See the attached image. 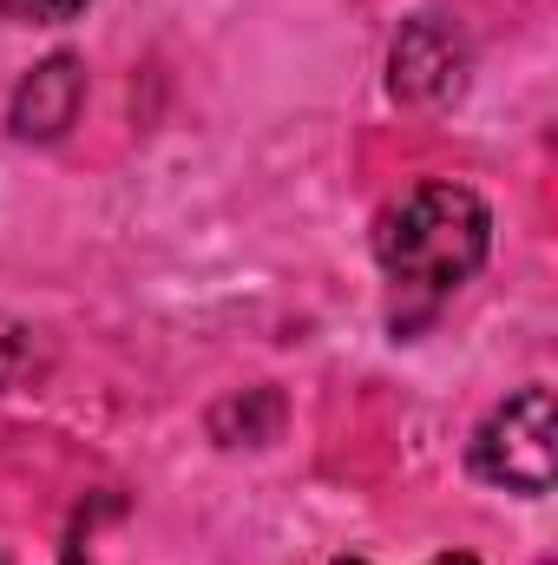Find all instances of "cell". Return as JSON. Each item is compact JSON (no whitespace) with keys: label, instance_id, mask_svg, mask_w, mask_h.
<instances>
[{"label":"cell","instance_id":"obj_1","mask_svg":"<svg viewBox=\"0 0 558 565\" xmlns=\"http://www.w3.org/2000/svg\"><path fill=\"white\" fill-rule=\"evenodd\" d=\"M486 244H493V217L486 204L453 184V178H433L415 184L401 204L382 211L375 224V257L388 282L415 289V296H447L486 264Z\"/></svg>","mask_w":558,"mask_h":565},{"label":"cell","instance_id":"obj_2","mask_svg":"<svg viewBox=\"0 0 558 565\" xmlns=\"http://www.w3.org/2000/svg\"><path fill=\"white\" fill-rule=\"evenodd\" d=\"M558 422H552V388H519L513 402H500L480 434H473V473L506 487V493H552V454Z\"/></svg>","mask_w":558,"mask_h":565},{"label":"cell","instance_id":"obj_3","mask_svg":"<svg viewBox=\"0 0 558 565\" xmlns=\"http://www.w3.org/2000/svg\"><path fill=\"white\" fill-rule=\"evenodd\" d=\"M388 86L408 106H447V99H460V86H466V46H460V33L447 20H433V13L408 20L395 33V53H388Z\"/></svg>","mask_w":558,"mask_h":565},{"label":"cell","instance_id":"obj_4","mask_svg":"<svg viewBox=\"0 0 558 565\" xmlns=\"http://www.w3.org/2000/svg\"><path fill=\"white\" fill-rule=\"evenodd\" d=\"M79 99H86V73L73 53H53L40 60L20 86H13V106H7V126L13 139H60L73 119H79Z\"/></svg>","mask_w":558,"mask_h":565},{"label":"cell","instance_id":"obj_5","mask_svg":"<svg viewBox=\"0 0 558 565\" xmlns=\"http://www.w3.org/2000/svg\"><path fill=\"white\" fill-rule=\"evenodd\" d=\"M277 422H282V402L270 388H250V395H237V402H224L217 415H211V434L224 440V447H264V440H277Z\"/></svg>","mask_w":558,"mask_h":565},{"label":"cell","instance_id":"obj_6","mask_svg":"<svg viewBox=\"0 0 558 565\" xmlns=\"http://www.w3.org/2000/svg\"><path fill=\"white\" fill-rule=\"evenodd\" d=\"M86 0H0V13L7 20H26V26H60V20H73Z\"/></svg>","mask_w":558,"mask_h":565},{"label":"cell","instance_id":"obj_7","mask_svg":"<svg viewBox=\"0 0 558 565\" xmlns=\"http://www.w3.org/2000/svg\"><path fill=\"white\" fill-rule=\"evenodd\" d=\"M427 565H480L473 553H440V559H427Z\"/></svg>","mask_w":558,"mask_h":565},{"label":"cell","instance_id":"obj_8","mask_svg":"<svg viewBox=\"0 0 558 565\" xmlns=\"http://www.w3.org/2000/svg\"><path fill=\"white\" fill-rule=\"evenodd\" d=\"M66 565H93V559H86V546H79V540L66 546Z\"/></svg>","mask_w":558,"mask_h":565},{"label":"cell","instance_id":"obj_9","mask_svg":"<svg viewBox=\"0 0 558 565\" xmlns=\"http://www.w3.org/2000/svg\"><path fill=\"white\" fill-rule=\"evenodd\" d=\"M335 565H368V559H335Z\"/></svg>","mask_w":558,"mask_h":565}]
</instances>
